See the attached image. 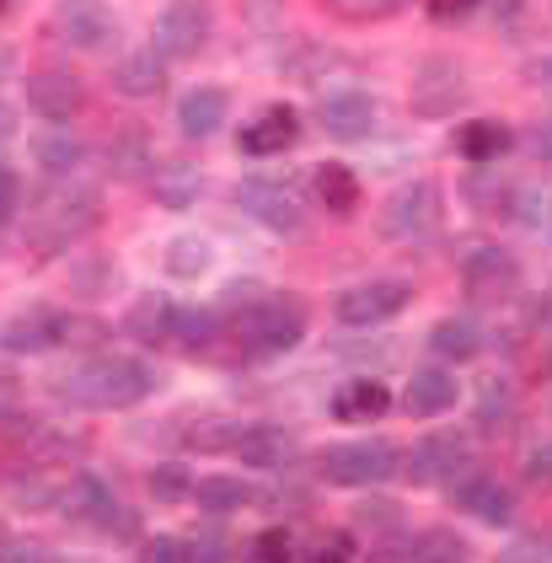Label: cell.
<instances>
[{
    "mask_svg": "<svg viewBox=\"0 0 552 563\" xmlns=\"http://www.w3.org/2000/svg\"><path fill=\"white\" fill-rule=\"evenodd\" d=\"M48 391L70 408H86V413H108V408H134L156 391V371L145 360H129V354H97V360H81L70 371H54L48 376Z\"/></svg>",
    "mask_w": 552,
    "mask_h": 563,
    "instance_id": "cell-1",
    "label": "cell"
},
{
    "mask_svg": "<svg viewBox=\"0 0 552 563\" xmlns=\"http://www.w3.org/2000/svg\"><path fill=\"white\" fill-rule=\"evenodd\" d=\"M236 339L257 360L290 354L306 339V306L296 296H253V306L236 317Z\"/></svg>",
    "mask_w": 552,
    "mask_h": 563,
    "instance_id": "cell-2",
    "label": "cell"
},
{
    "mask_svg": "<svg viewBox=\"0 0 552 563\" xmlns=\"http://www.w3.org/2000/svg\"><path fill=\"white\" fill-rule=\"evenodd\" d=\"M402 467V445L386 440V434H365V440H343V445H328L322 451V477L339 483V488H371V483H386Z\"/></svg>",
    "mask_w": 552,
    "mask_h": 563,
    "instance_id": "cell-3",
    "label": "cell"
},
{
    "mask_svg": "<svg viewBox=\"0 0 552 563\" xmlns=\"http://www.w3.org/2000/svg\"><path fill=\"white\" fill-rule=\"evenodd\" d=\"M97 220H102L97 188H54V194L38 199L33 242H38V247H59V242H70V236H86Z\"/></svg>",
    "mask_w": 552,
    "mask_h": 563,
    "instance_id": "cell-4",
    "label": "cell"
},
{
    "mask_svg": "<svg viewBox=\"0 0 552 563\" xmlns=\"http://www.w3.org/2000/svg\"><path fill=\"white\" fill-rule=\"evenodd\" d=\"M413 301V285L408 279H365V285H349L339 301H333V317L354 333H371V328H386L397 322Z\"/></svg>",
    "mask_w": 552,
    "mask_h": 563,
    "instance_id": "cell-5",
    "label": "cell"
},
{
    "mask_svg": "<svg viewBox=\"0 0 552 563\" xmlns=\"http://www.w3.org/2000/svg\"><path fill=\"white\" fill-rule=\"evenodd\" d=\"M214 33V5L210 0H167L162 16H156V33H151V48L162 59H194L199 48L210 44Z\"/></svg>",
    "mask_w": 552,
    "mask_h": 563,
    "instance_id": "cell-6",
    "label": "cell"
},
{
    "mask_svg": "<svg viewBox=\"0 0 552 563\" xmlns=\"http://www.w3.org/2000/svg\"><path fill=\"white\" fill-rule=\"evenodd\" d=\"M236 210L247 220H257L263 231H274V236H306V205H300L290 188H279V183H263V177H247L242 188H236Z\"/></svg>",
    "mask_w": 552,
    "mask_h": 563,
    "instance_id": "cell-7",
    "label": "cell"
},
{
    "mask_svg": "<svg viewBox=\"0 0 552 563\" xmlns=\"http://www.w3.org/2000/svg\"><path fill=\"white\" fill-rule=\"evenodd\" d=\"M440 225V188L429 177H413L402 183L382 210V231L391 242H424L429 231Z\"/></svg>",
    "mask_w": 552,
    "mask_h": 563,
    "instance_id": "cell-8",
    "label": "cell"
},
{
    "mask_svg": "<svg viewBox=\"0 0 552 563\" xmlns=\"http://www.w3.org/2000/svg\"><path fill=\"white\" fill-rule=\"evenodd\" d=\"M119 16L108 0H54V38L70 48H108Z\"/></svg>",
    "mask_w": 552,
    "mask_h": 563,
    "instance_id": "cell-9",
    "label": "cell"
},
{
    "mask_svg": "<svg viewBox=\"0 0 552 563\" xmlns=\"http://www.w3.org/2000/svg\"><path fill=\"white\" fill-rule=\"evenodd\" d=\"M22 102L48 124H70L76 113H86V81L70 70H33L22 81Z\"/></svg>",
    "mask_w": 552,
    "mask_h": 563,
    "instance_id": "cell-10",
    "label": "cell"
},
{
    "mask_svg": "<svg viewBox=\"0 0 552 563\" xmlns=\"http://www.w3.org/2000/svg\"><path fill=\"white\" fill-rule=\"evenodd\" d=\"M472 451H467V434L462 430H434L424 434L419 445H413V456H408V477L413 483H424V488H445L456 473H467Z\"/></svg>",
    "mask_w": 552,
    "mask_h": 563,
    "instance_id": "cell-11",
    "label": "cell"
},
{
    "mask_svg": "<svg viewBox=\"0 0 552 563\" xmlns=\"http://www.w3.org/2000/svg\"><path fill=\"white\" fill-rule=\"evenodd\" d=\"M462 285H467V296L477 301H505L520 290V258H515L510 247H477L462 258Z\"/></svg>",
    "mask_w": 552,
    "mask_h": 563,
    "instance_id": "cell-12",
    "label": "cell"
},
{
    "mask_svg": "<svg viewBox=\"0 0 552 563\" xmlns=\"http://www.w3.org/2000/svg\"><path fill=\"white\" fill-rule=\"evenodd\" d=\"M70 317L65 311H54V306H33V311H16L11 322H5V333H0V344L11 349V354H48V349L70 344Z\"/></svg>",
    "mask_w": 552,
    "mask_h": 563,
    "instance_id": "cell-13",
    "label": "cell"
},
{
    "mask_svg": "<svg viewBox=\"0 0 552 563\" xmlns=\"http://www.w3.org/2000/svg\"><path fill=\"white\" fill-rule=\"evenodd\" d=\"M451 494V505L462 510V516H477L483 526H515V494L505 488V483H494V477H483V473H456L451 483H445Z\"/></svg>",
    "mask_w": 552,
    "mask_h": 563,
    "instance_id": "cell-14",
    "label": "cell"
},
{
    "mask_svg": "<svg viewBox=\"0 0 552 563\" xmlns=\"http://www.w3.org/2000/svg\"><path fill=\"white\" fill-rule=\"evenodd\" d=\"M317 124L328 140H365V134L376 130V97L360 87H343V91H328L322 102H317Z\"/></svg>",
    "mask_w": 552,
    "mask_h": 563,
    "instance_id": "cell-15",
    "label": "cell"
},
{
    "mask_svg": "<svg viewBox=\"0 0 552 563\" xmlns=\"http://www.w3.org/2000/svg\"><path fill=\"white\" fill-rule=\"evenodd\" d=\"M456 376L445 371V365H424V371H413L408 376V387H402V413L408 419H440V413H451L456 408Z\"/></svg>",
    "mask_w": 552,
    "mask_h": 563,
    "instance_id": "cell-16",
    "label": "cell"
},
{
    "mask_svg": "<svg viewBox=\"0 0 552 563\" xmlns=\"http://www.w3.org/2000/svg\"><path fill=\"white\" fill-rule=\"evenodd\" d=\"M300 140V119L296 108H285V102H274V108H263L253 124H242L236 134V151L242 156H279V151H290Z\"/></svg>",
    "mask_w": 552,
    "mask_h": 563,
    "instance_id": "cell-17",
    "label": "cell"
},
{
    "mask_svg": "<svg viewBox=\"0 0 552 563\" xmlns=\"http://www.w3.org/2000/svg\"><path fill=\"white\" fill-rule=\"evenodd\" d=\"M231 456H242L247 467H285L296 462V434L285 424H236Z\"/></svg>",
    "mask_w": 552,
    "mask_h": 563,
    "instance_id": "cell-18",
    "label": "cell"
},
{
    "mask_svg": "<svg viewBox=\"0 0 552 563\" xmlns=\"http://www.w3.org/2000/svg\"><path fill=\"white\" fill-rule=\"evenodd\" d=\"M391 413V387L386 382H371V376H354L333 391V419L339 424H376Z\"/></svg>",
    "mask_w": 552,
    "mask_h": 563,
    "instance_id": "cell-19",
    "label": "cell"
},
{
    "mask_svg": "<svg viewBox=\"0 0 552 563\" xmlns=\"http://www.w3.org/2000/svg\"><path fill=\"white\" fill-rule=\"evenodd\" d=\"M456 102H462V70H456L451 59H429L424 70L413 76V113L440 119V113H451Z\"/></svg>",
    "mask_w": 552,
    "mask_h": 563,
    "instance_id": "cell-20",
    "label": "cell"
},
{
    "mask_svg": "<svg viewBox=\"0 0 552 563\" xmlns=\"http://www.w3.org/2000/svg\"><path fill=\"white\" fill-rule=\"evenodd\" d=\"M510 151H515V130L499 124V119H467V124L456 130V156L472 162V167H494V162H505Z\"/></svg>",
    "mask_w": 552,
    "mask_h": 563,
    "instance_id": "cell-21",
    "label": "cell"
},
{
    "mask_svg": "<svg viewBox=\"0 0 552 563\" xmlns=\"http://www.w3.org/2000/svg\"><path fill=\"white\" fill-rule=\"evenodd\" d=\"M429 354L440 365H472L483 354V322L477 317H440L429 328Z\"/></svg>",
    "mask_w": 552,
    "mask_h": 563,
    "instance_id": "cell-22",
    "label": "cell"
},
{
    "mask_svg": "<svg viewBox=\"0 0 552 563\" xmlns=\"http://www.w3.org/2000/svg\"><path fill=\"white\" fill-rule=\"evenodd\" d=\"M225 108H231L225 87L183 91V97H177V130H183V140H210V134L225 124Z\"/></svg>",
    "mask_w": 552,
    "mask_h": 563,
    "instance_id": "cell-23",
    "label": "cell"
},
{
    "mask_svg": "<svg viewBox=\"0 0 552 563\" xmlns=\"http://www.w3.org/2000/svg\"><path fill=\"white\" fill-rule=\"evenodd\" d=\"M311 194H317V205L328 216H354L360 199H365V183L349 173L343 162H322V167H311Z\"/></svg>",
    "mask_w": 552,
    "mask_h": 563,
    "instance_id": "cell-24",
    "label": "cell"
},
{
    "mask_svg": "<svg viewBox=\"0 0 552 563\" xmlns=\"http://www.w3.org/2000/svg\"><path fill=\"white\" fill-rule=\"evenodd\" d=\"M113 87L124 97H156L167 87V59L156 48H129L124 59L113 65Z\"/></svg>",
    "mask_w": 552,
    "mask_h": 563,
    "instance_id": "cell-25",
    "label": "cell"
},
{
    "mask_svg": "<svg viewBox=\"0 0 552 563\" xmlns=\"http://www.w3.org/2000/svg\"><path fill=\"white\" fill-rule=\"evenodd\" d=\"M151 162H156V140H151L145 124L113 130V140H108V173L113 177H145Z\"/></svg>",
    "mask_w": 552,
    "mask_h": 563,
    "instance_id": "cell-26",
    "label": "cell"
},
{
    "mask_svg": "<svg viewBox=\"0 0 552 563\" xmlns=\"http://www.w3.org/2000/svg\"><path fill=\"white\" fill-rule=\"evenodd\" d=\"M188 499H199L205 516H236V510H247V505L257 499V488H247L242 477H231V473H210V477L194 483Z\"/></svg>",
    "mask_w": 552,
    "mask_h": 563,
    "instance_id": "cell-27",
    "label": "cell"
},
{
    "mask_svg": "<svg viewBox=\"0 0 552 563\" xmlns=\"http://www.w3.org/2000/svg\"><path fill=\"white\" fill-rule=\"evenodd\" d=\"M199 194H205V173L188 167V162H172V167H156V173H151V199H156L162 210H188Z\"/></svg>",
    "mask_w": 552,
    "mask_h": 563,
    "instance_id": "cell-28",
    "label": "cell"
},
{
    "mask_svg": "<svg viewBox=\"0 0 552 563\" xmlns=\"http://www.w3.org/2000/svg\"><path fill=\"white\" fill-rule=\"evenodd\" d=\"M65 494H70V499H65V516L86 520V526H102V516L119 505V494H113V488H108L97 473H76Z\"/></svg>",
    "mask_w": 552,
    "mask_h": 563,
    "instance_id": "cell-29",
    "label": "cell"
},
{
    "mask_svg": "<svg viewBox=\"0 0 552 563\" xmlns=\"http://www.w3.org/2000/svg\"><path fill=\"white\" fill-rule=\"evenodd\" d=\"M124 333L134 344H167L172 339V301L167 296H140L124 311Z\"/></svg>",
    "mask_w": 552,
    "mask_h": 563,
    "instance_id": "cell-30",
    "label": "cell"
},
{
    "mask_svg": "<svg viewBox=\"0 0 552 563\" xmlns=\"http://www.w3.org/2000/svg\"><path fill=\"white\" fill-rule=\"evenodd\" d=\"M33 162H38L43 173H76L86 162V145L76 140L70 130H43V134H33Z\"/></svg>",
    "mask_w": 552,
    "mask_h": 563,
    "instance_id": "cell-31",
    "label": "cell"
},
{
    "mask_svg": "<svg viewBox=\"0 0 552 563\" xmlns=\"http://www.w3.org/2000/svg\"><path fill=\"white\" fill-rule=\"evenodd\" d=\"M472 419H477V430H510L515 419V387L505 376H488L483 387H477V408H472Z\"/></svg>",
    "mask_w": 552,
    "mask_h": 563,
    "instance_id": "cell-32",
    "label": "cell"
},
{
    "mask_svg": "<svg viewBox=\"0 0 552 563\" xmlns=\"http://www.w3.org/2000/svg\"><path fill=\"white\" fill-rule=\"evenodd\" d=\"M172 339H183L188 349H210L220 339L210 306H172Z\"/></svg>",
    "mask_w": 552,
    "mask_h": 563,
    "instance_id": "cell-33",
    "label": "cell"
},
{
    "mask_svg": "<svg viewBox=\"0 0 552 563\" xmlns=\"http://www.w3.org/2000/svg\"><path fill=\"white\" fill-rule=\"evenodd\" d=\"M210 263H214V247L205 242V236H172V247H167V274L172 279H199Z\"/></svg>",
    "mask_w": 552,
    "mask_h": 563,
    "instance_id": "cell-34",
    "label": "cell"
},
{
    "mask_svg": "<svg viewBox=\"0 0 552 563\" xmlns=\"http://www.w3.org/2000/svg\"><path fill=\"white\" fill-rule=\"evenodd\" d=\"M145 488H151V499H162V505H183V499L194 494V473H188L183 462H156V467L145 473Z\"/></svg>",
    "mask_w": 552,
    "mask_h": 563,
    "instance_id": "cell-35",
    "label": "cell"
},
{
    "mask_svg": "<svg viewBox=\"0 0 552 563\" xmlns=\"http://www.w3.org/2000/svg\"><path fill=\"white\" fill-rule=\"evenodd\" d=\"M354 526H365L371 537H402V505H391V499H360L354 505Z\"/></svg>",
    "mask_w": 552,
    "mask_h": 563,
    "instance_id": "cell-36",
    "label": "cell"
},
{
    "mask_svg": "<svg viewBox=\"0 0 552 563\" xmlns=\"http://www.w3.org/2000/svg\"><path fill=\"white\" fill-rule=\"evenodd\" d=\"M510 216L520 225H531V231H552V194L548 188H515Z\"/></svg>",
    "mask_w": 552,
    "mask_h": 563,
    "instance_id": "cell-37",
    "label": "cell"
},
{
    "mask_svg": "<svg viewBox=\"0 0 552 563\" xmlns=\"http://www.w3.org/2000/svg\"><path fill=\"white\" fill-rule=\"evenodd\" d=\"M413 559L451 563V559H472V548L456 537V531H419V537H413Z\"/></svg>",
    "mask_w": 552,
    "mask_h": 563,
    "instance_id": "cell-38",
    "label": "cell"
},
{
    "mask_svg": "<svg viewBox=\"0 0 552 563\" xmlns=\"http://www.w3.org/2000/svg\"><path fill=\"white\" fill-rule=\"evenodd\" d=\"M322 5L343 22H382V16H397L408 0H322Z\"/></svg>",
    "mask_w": 552,
    "mask_h": 563,
    "instance_id": "cell-39",
    "label": "cell"
},
{
    "mask_svg": "<svg viewBox=\"0 0 552 563\" xmlns=\"http://www.w3.org/2000/svg\"><path fill=\"white\" fill-rule=\"evenodd\" d=\"M253 559H263V563L296 559V531H290V526H268V531H257L253 537Z\"/></svg>",
    "mask_w": 552,
    "mask_h": 563,
    "instance_id": "cell-40",
    "label": "cell"
},
{
    "mask_svg": "<svg viewBox=\"0 0 552 563\" xmlns=\"http://www.w3.org/2000/svg\"><path fill=\"white\" fill-rule=\"evenodd\" d=\"M520 477H526V488H552V440L526 445V456H520Z\"/></svg>",
    "mask_w": 552,
    "mask_h": 563,
    "instance_id": "cell-41",
    "label": "cell"
},
{
    "mask_svg": "<svg viewBox=\"0 0 552 563\" xmlns=\"http://www.w3.org/2000/svg\"><path fill=\"white\" fill-rule=\"evenodd\" d=\"M108 279H113V263L108 258H81L76 263V285H70V290L86 296V301H97V296L108 290Z\"/></svg>",
    "mask_w": 552,
    "mask_h": 563,
    "instance_id": "cell-42",
    "label": "cell"
},
{
    "mask_svg": "<svg viewBox=\"0 0 552 563\" xmlns=\"http://www.w3.org/2000/svg\"><path fill=\"white\" fill-rule=\"evenodd\" d=\"M11 505H16V510H48L54 494H48L43 477H11Z\"/></svg>",
    "mask_w": 552,
    "mask_h": 563,
    "instance_id": "cell-43",
    "label": "cell"
},
{
    "mask_svg": "<svg viewBox=\"0 0 552 563\" xmlns=\"http://www.w3.org/2000/svg\"><path fill=\"white\" fill-rule=\"evenodd\" d=\"M477 11H483V0H429V22H440V27H456Z\"/></svg>",
    "mask_w": 552,
    "mask_h": 563,
    "instance_id": "cell-44",
    "label": "cell"
},
{
    "mask_svg": "<svg viewBox=\"0 0 552 563\" xmlns=\"http://www.w3.org/2000/svg\"><path fill=\"white\" fill-rule=\"evenodd\" d=\"M97 531H108L113 542H134V537H145V531H140V516H134L129 505H113V510L102 516V526H97Z\"/></svg>",
    "mask_w": 552,
    "mask_h": 563,
    "instance_id": "cell-45",
    "label": "cell"
},
{
    "mask_svg": "<svg viewBox=\"0 0 552 563\" xmlns=\"http://www.w3.org/2000/svg\"><path fill=\"white\" fill-rule=\"evenodd\" d=\"M317 563H349V559H360V548H354V537L349 531H328L322 542H317V553H311Z\"/></svg>",
    "mask_w": 552,
    "mask_h": 563,
    "instance_id": "cell-46",
    "label": "cell"
},
{
    "mask_svg": "<svg viewBox=\"0 0 552 563\" xmlns=\"http://www.w3.org/2000/svg\"><path fill=\"white\" fill-rule=\"evenodd\" d=\"M140 559H162V563L188 559V542H177V537H167V531H156L151 542H140Z\"/></svg>",
    "mask_w": 552,
    "mask_h": 563,
    "instance_id": "cell-47",
    "label": "cell"
},
{
    "mask_svg": "<svg viewBox=\"0 0 552 563\" xmlns=\"http://www.w3.org/2000/svg\"><path fill=\"white\" fill-rule=\"evenodd\" d=\"M526 151H531L537 162H552V113L531 119V130H526Z\"/></svg>",
    "mask_w": 552,
    "mask_h": 563,
    "instance_id": "cell-48",
    "label": "cell"
},
{
    "mask_svg": "<svg viewBox=\"0 0 552 563\" xmlns=\"http://www.w3.org/2000/svg\"><path fill=\"white\" fill-rule=\"evenodd\" d=\"M16 205H22V183H16V173L0 162V225L16 216Z\"/></svg>",
    "mask_w": 552,
    "mask_h": 563,
    "instance_id": "cell-49",
    "label": "cell"
},
{
    "mask_svg": "<svg viewBox=\"0 0 552 563\" xmlns=\"http://www.w3.org/2000/svg\"><path fill=\"white\" fill-rule=\"evenodd\" d=\"M231 434H236V424H199V430H194V445H199V451H231Z\"/></svg>",
    "mask_w": 552,
    "mask_h": 563,
    "instance_id": "cell-50",
    "label": "cell"
},
{
    "mask_svg": "<svg viewBox=\"0 0 552 563\" xmlns=\"http://www.w3.org/2000/svg\"><path fill=\"white\" fill-rule=\"evenodd\" d=\"M279 11H285V0H242V16H247V22H257V27H268Z\"/></svg>",
    "mask_w": 552,
    "mask_h": 563,
    "instance_id": "cell-51",
    "label": "cell"
},
{
    "mask_svg": "<svg viewBox=\"0 0 552 563\" xmlns=\"http://www.w3.org/2000/svg\"><path fill=\"white\" fill-rule=\"evenodd\" d=\"M16 408V382H0V419Z\"/></svg>",
    "mask_w": 552,
    "mask_h": 563,
    "instance_id": "cell-52",
    "label": "cell"
},
{
    "mask_svg": "<svg viewBox=\"0 0 552 563\" xmlns=\"http://www.w3.org/2000/svg\"><path fill=\"white\" fill-rule=\"evenodd\" d=\"M16 134V113L11 108H0V140H11Z\"/></svg>",
    "mask_w": 552,
    "mask_h": 563,
    "instance_id": "cell-53",
    "label": "cell"
},
{
    "mask_svg": "<svg viewBox=\"0 0 552 563\" xmlns=\"http://www.w3.org/2000/svg\"><path fill=\"white\" fill-rule=\"evenodd\" d=\"M537 76H542V81H552V59H542V70H537Z\"/></svg>",
    "mask_w": 552,
    "mask_h": 563,
    "instance_id": "cell-54",
    "label": "cell"
},
{
    "mask_svg": "<svg viewBox=\"0 0 552 563\" xmlns=\"http://www.w3.org/2000/svg\"><path fill=\"white\" fill-rule=\"evenodd\" d=\"M5 5H11V0H0V16H5Z\"/></svg>",
    "mask_w": 552,
    "mask_h": 563,
    "instance_id": "cell-55",
    "label": "cell"
},
{
    "mask_svg": "<svg viewBox=\"0 0 552 563\" xmlns=\"http://www.w3.org/2000/svg\"><path fill=\"white\" fill-rule=\"evenodd\" d=\"M0 70H5V54H0Z\"/></svg>",
    "mask_w": 552,
    "mask_h": 563,
    "instance_id": "cell-56",
    "label": "cell"
}]
</instances>
